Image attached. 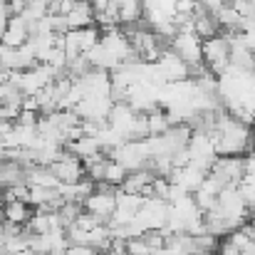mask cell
Wrapping results in <instances>:
<instances>
[{
	"instance_id": "6da1fadb",
	"label": "cell",
	"mask_w": 255,
	"mask_h": 255,
	"mask_svg": "<svg viewBox=\"0 0 255 255\" xmlns=\"http://www.w3.org/2000/svg\"><path fill=\"white\" fill-rule=\"evenodd\" d=\"M203 65L216 75H226L231 67V37L228 32H218L208 40H203Z\"/></svg>"
},
{
	"instance_id": "7a4b0ae2",
	"label": "cell",
	"mask_w": 255,
	"mask_h": 255,
	"mask_svg": "<svg viewBox=\"0 0 255 255\" xmlns=\"http://www.w3.org/2000/svg\"><path fill=\"white\" fill-rule=\"evenodd\" d=\"M169 50L176 52L188 67H196L203 62V40L193 32V27H181L169 42Z\"/></svg>"
},
{
	"instance_id": "3957f363",
	"label": "cell",
	"mask_w": 255,
	"mask_h": 255,
	"mask_svg": "<svg viewBox=\"0 0 255 255\" xmlns=\"http://www.w3.org/2000/svg\"><path fill=\"white\" fill-rule=\"evenodd\" d=\"M117 186H107V183H97V191L85 201V211L97 216L102 223H109V218L117 211Z\"/></svg>"
},
{
	"instance_id": "277c9868",
	"label": "cell",
	"mask_w": 255,
	"mask_h": 255,
	"mask_svg": "<svg viewBox=\"0 0 255 255\" xmlns=\"http://www.w3.org/2000/svg\"><path fill=\"white\" fill-rule=\"evenodd\" d=\"M109 159H114L117 164H122L127 171L146 169V161H149L146 141H124V144H119L117 149L109 151Z\"/></svg>"
},
{
	"instance_id": "5b68a950",
	"label": "cell",
	"mask_w": 255,
	"mask_h": 255,
	"mask_svg": "<svg viewBox=\"0 0 255 255\" xmlns=\"http://www.w3.org/2000/svg\"><path fill=\"white\" fill-rule=\"evenodd\" d=\"M208 176L213 181H218L223 188L228 186H241L246 169H243V156H218L216 164L211 166Z\"/></svg>"
},
{
	"instance_id": "8992f818",
	"label": "cell",
	"mask_w": 255,
	"mask_h": 255,
	"mask_svg": "<svg viewBox=\"0 0 255 255\" xmlns=\"http://www.w3.org/2000/svg\"><path fill=\"white\" fill-rule=\"evenodd\" d=\"M50 169H52V173H55L62 183H77V181L87 178V171H85L82 159L75 156L72 151H67L62 159H57L55 164H50Z\"/></svg>"
},
{
	"instance_id": "52a82bcc",
	"label": "cell",
	"mask_w": 255,
	"mask_h": 255,
	"mask_svg": "<svg viewBox=\"0 0 255 255\" xmlns=\"http://www.w3.org/2000/svg\"><path fill=\"white\" fill-rule=\"evenodd\" d=\"M30 40V22L22 15H10L5 30L0 32V42L5 47H22Z\"/></svg>"
},
{
	"instance_id": "ba28073f",
	"label": "cell",
	"mask_w": 255,
	"mask_h": 255,
	"mask_svg": "<svg viewBox=\"0 0 255 255\" xmlns=\"http://www.w3.org/2000/svg\"><path fill=\"white\" fill-rule=\"evenodd\" d=\"M191 22H193V32H196L201 40H208V37H213V35L221 32V25H218L216 12H211V10H206V7H201V5L196 7Z\"/></svg>"
},
{
	"instance_id": "9c48e42d",
	"label": "cell",
	"mask_w": 255,
	"mask_h": 255,
	"mask_svg": "<svg viewBox=\"0 0 255 255\" xmlns=\"http://www.w3.org/2000/svg\"><path fill=\"white\" fill-rule=\"evenodd\" d=\"M97 191V183L89 181V178H82L77 183H60V196L65 198V203H82Z\"/></svg>"
},
{
	"instance_id": "30bf717a",
	"label": "cell",
	"mask_w": 255,
	"mask_h": 255,
	"mask_svg": "<svg viewBox=\"0 0 255 255\" xmlns=\"http://www.w3.org/2000/svg\"><path fill=\"white\" fill-rule=\"evenodd\" d=\"M32 213H35V208L25 201H17V198L2 201V221H10L15 226H27Z\"/></svg>"
},
{
	"instance_id": "8fae6325",
	"label": "cell",
	"mask_w": 255,
	"mask_h": 255,
	"mask_svg": "<svg viewBox=\"0 0 255 255\" xmlns=\"http://www.w3.org/2000/svg\"><path fill=\"white\" fill-rule=\"evenodd\" d=\"M65 17H67L70 30H82V27L94 25L97 12H94V7H92V2H89V0H77V2H75V7H72Z\"/></svg>"
},
{
	"instance_id": "7c38bea8",
	"label": "cell",
	"mask_w": 255,
	"mask_h": 255,
	"mask_svg": "<svg viewBox=\"0 0 255 255\" xmlns=\"http://www.w3.org/2000/svg\"><path fill=\"white\" fill-rule=\"evenodd\" d=\"M146 122H149V134H151V136H161V134H166L171 127H173V124H171L169 112L161 109V107L146 112Z\"/></svg>"
},
{
	"instance_id": "4fadbf2b",
	"label": "cell",
	"mask_w": 255,
	"mask_h": 255,
	"mask_svg": "<svg viewBox=\"0 0 255 255\" xmlns=\"http://www.w3.org/2000/svg\"><path fill=\"white\" fill-rule=\"evenodd\" d=\"M127 173H129V171L124 169L122 164H117L114 159H109V161H107V171H104V181H102V183H107V186H117V188H119V186L124 183Z\"/></svg>"
},
{
	"instance_id": "5bb4252c",
	"label": "cell",
	"mask_w": 255,
	"mask_h": 255,
	"mask_svg": "<svg viewBox=\"0 0 255 255\" xmlns=\"http://www.w3.org/2000/svg\"><path fill=\"white\" fill-rule=\"evenodd\" d=\"M99 251L94 246H85V243H70L67 253L65 255H97Z\"/></svg>"
},
{
	"instance_id": "9a60e30c",
	"label": "cell",
	"mask_w": 255,
	"mask_h": 255,
	"mask_svg": "<svg viewBox=\"0 0 255 255\" xmlns=\"http://www.w3.org/2000/svg\"><path fill=\"white\" fill-rule=\"evenodd\" d=\"M218 255H241V248L226 236V238L218 243Z\"/></svg>"
},
{
	"instance_id": "2e32d148",
	"label": "cell",
	"mask_w": 255,
	"mask_h": 255,
	"mask_svg": "<svg viewBox=\"0 0 255 255\" xmlns=\"http://www.w3.org/2000/svg\"><path fill=\"white\" fill-rule=\"evenodd\" d=\"M89 2H92L94 12H104V10L109 7V2H112V0H89Z\"/></svg>"
},
{
	"instance_id": "e0dca14e",
	"label": "cell",
	"mask_w": 255,
	"mask_h": 255,
	"mask_svg": "<svg viewBox=\"0 0 255 255\" xmlns=\"http://www.w3.org/2000/svg\"><path fill=\"white\" fill-rule=\"evenodd\" d=\"M2 50H5V45L0 42V62H2Z\"/></svg>"
},
{
	"instance_id": "ac0fdd59",
	"label": "cell",
	"mask_w": 255,
	"mask_h": 255,
	"mask_svg": "<svg viewBox=\"0 0 255 255\" xmlns=\"http://www.w3.org/2000/svg\"><path fill=\"white\" fill-rule=\"evenodd\" d=\"M253 129H255V122H253ZM253 134H255V131H253Z\"/></svg>"
}]
</instances>
